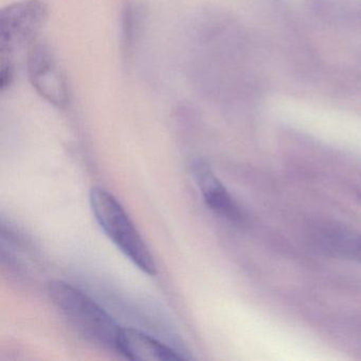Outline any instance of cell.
Segmentation results:
<instances>
[{
	"mask_svg": "<svg viewBox=\"0 0 361 361\" xmlns=\"http://www.w3.org/2000/svg\"><path fill=\"white\" fill-rule=\"evenodd\" d=\"M47 291L54 305L80 336L90 343L117 352L122 326L94 300L64 281H52Z\"/></svg>",
	"mask_w": 361,
	"mask_h": 361,
	"instance_id": "obj_1",
	"label": "cell"
},
{
	"mask_svg": "<svg viewBox=\"0 0 361 361\" xmlns=\"http://www.w3.org/2000/svg\"><path fill=\"white\" fill-rule=\"evenodd\" d=\"M90 204L94 219L113 244L141 271L156 276L157 266L151 250L119 200L107 190L94 187Z\"/></svg>",
	"mask_w": 361,
	"mask_h": 361,
	"instance_id": "obj_2",
	"label": "cell"
},
{
	"mask_svg": "<svg viewBox=\"0 0 361 361\" xmlns=\"http://www.w3.org/2000/svg\"><path fill=\"white\" fill-rule=\"evenodd\" d=\"M47 18L44 0H23L5 8L0 18L1 56H11L16 49L33 45Z\"/></svg>",
	"mask_w": 361,
	"mask_h": 361,
	"instance_id": "obj_3",
	"label": "cell"
},
{
	"mask_svg": "<svg viewBox=\"0 0 361 361\" xmlns=\"http://www.w3.org/2000/svg\"><path fill=\"white\" fill-rule=\"evenodd\" d=\"M27 68L29 80L42 98L59 109L68 105L71 92L66 78L47 45L35 42L31 46Z\"/></svg>",
	"mask_w": 361,
	"mask_h": 361,
	"instance_id": "obj_4",
	"label": "cell"
},
{
	"mask_svg": "<svg viewBox=\"0 0 361 361\" xmlns=\"http://www.w3.org/2000/svg\"><path fill=\"white\" fill-rule=\"evenodd\" d=\"M192 174L210 210L228 221H240L243 219L240 207L206 162L202 160L194 161Z\"/></svg>",
	"mask_w": 361,
	"mask_h": 361,
	"instance_id": "obj_5",
	"label": "cell"
},
{
	"mask_svg": "<svg viewBox=\"0 0 361 361\" xmlns=\"http://www.w3.org/2000/svg\"><path fill=\"white\" fill-rule=\"evenodd\" d=\"M117 353L130 360L176 361L187 358L152 336L130 327H121Z\"/></svg>",
	"mask_w": 361,
	"mask_h": 361,
	"instance_id": "obj_6",
	"label": "cell"
},
{
	"mask_svg": "<svg viewBox=\"0 0 361 361\" xmlns=\"http://www.w3.org/2000/svg\"><path fill=\"white\" fill-rule=\"evenodd\" d=\"M319 244L334 255L361 263V234L341 229L319 232Z\"/></svg>",
	"mask_w": 361,
	"mask_h": 361,
	"instance_id": "obj_7",
	"label": "cell"
},
{
	"mask_svg": "<svg viewBox=\"0 0 361 361\" xmlns=\"http://www.w3.org/2000/svg\"><path fill=\"white\" fill-rule=\"evenodd\" d=\"M141 11L139 6L134 3H126L122 12V46L126 56L132 54L140 31Z\"/></svg>",
	"mask_w": 361,
	"mask_h": 361,
	"instance_id": "obj_8",
	"label": "cell"
}]
</instances>
